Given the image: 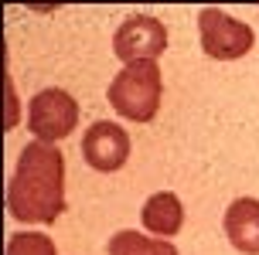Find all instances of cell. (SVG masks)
<instances>
[{
  "instance_id": "6da1fadb",
  "label": "cell",
  "mask_w": 259,
  "mask_h": 255,
  "mask_svg": "<svg viewBox=\"0 0 259 255\" xmlns=\"http://www.w3.org/2000/svg\"><path fill=\"white\" fill-rule=\"evenodd\" d=\"M7 211L24 225H55L65 215V157L52 143H27L11 184H7Z\"/></svg>"
},
{
  "instance_id": "7a4b0ae2",
  "label": "cell",
  "mask_w": 259,
  "mask_h": 255,
  "mask_svg": "<svg viewBox=\"0 0 259 255\" xmlns=\"http://www.w3.org/2000/svg\"><path fill=\"white\" fill-rule=\"evenodd\" d=\"M106 99L113 106V113L133 123H150L160 113V99H164V82H160V65L143 62V65H126L113 85L106 89Z\"/></svg>"
},
{
  "instance_id": "3957f363",
  "label": "cell",
  "mask_w": 259,
  "mask_h": 255,
  "mask_svg": "<svg viewBox=\"0 0 259 255\" xmlns=\"http://www.w3.org/2000/svg\"><path fill=\"white\" fill-rule=\"evenodd\" d=\"M78 126V102L65 89H41L27 102V129L41 143H58Z\"/></svg>"
},
{
  "instance_id": "277c9868",
  "label": "cell",
  "mask_w": 259,
  "mask_h": 255,
  "mask_svg": "<svg viewBox=\"0 0 259 255\" xmlns=\"http://www.w3.org/2000/svg\"><path fill=\"white\" fill-rule=\"evenodd\" d=\"M198 31H201V48L208 58H219V62H235L252 51L256 34L252 27L235 21L232 14L219 11V7H205L198 14Z\"/></svg>"
},
{
  "instance_id": "5b68a950",
  "label": "cell",
  "mask_w": 259,
  "mask_h": 255,
  "mask_svg": "<svg viewBox=\"0 0 259 255\" xmlns=\"http://www.w3.org/2000/svg\"><path fill=\"white\" fill-rule=\"evenodd\" d=\"M167 48V27L150 14H133L119 24L116 38H113V51L119 62L126 65H143L157 62Z\"/></svg>"
},
{
  "instance_id": "8992f818",
  "label": "cell",
  "mask_w": 259,
  "mask_h": 255,
  "mask_svg": "<svg viewBox=\"0 0 259 255\" xmlns=\"http://www.w3.org/2000/svg\"><path fill=\"white\" fill-rule=\"evenodd\" d=\"M82 160L99 174H116L130 160V136L119 123L99 119L82 136Z\"/></svg>"
},
{
  "instance_id": "52a82bcc",
  "label": "cell",
  "mask_w": 259,
  "mask_h": 255,
  "mask_svg": "<svg viewBox=\"0 0 259 255\" xmlns=\"http://www.w3.org/2000/svg\"><path fill=\"white\" fill-rule=\"evenodd\" d=\"M225 235L242 255H259V201L235 197L225 211Z\"/></svg>"
},
{
  "instance_id": "ba28073f",
  "label": "cell",
  "mask_w": 259,
  "mask_h": 255,
  "mask_svg": "<svg viewBox=\"0 0 259 255\" xmlns=\"http://www.w3.org/2000/svg\"><path fill=\"white\" fill-rule=\"evenodd\" d=\"M140 218H143V228L150 231V235H157V238H174L184 225V208L178 201V194L157 191L143 201Z\"/></svg>"
},
{
  "instance_id": "9c48e42d",
  "label": "cell",
  "mask_w": 259,
  "mask_h": 255,
  "mask_svg": "<svg viewBox=\"0 0 259 255\" xmlns=\"http://www.w3.org/2000/svg\"><path fill=\"white\" fill-rule=\"evenodd\" d=\"M106 252L109 255H178V248L167 238H150V235H140L133 228H123L109 238Z\"/></svg>"
},
{
  "instance_id": "30bf717a",
  "label": "cell",
  "mask_w": 259,
  "mask_h": 255,
  "mask_svg": "<svg viewBox=\"0 0 259 255\" xmlns=\"http://www.w3.org/2000/svg\"><path fill=\"white\" fill-rule=\"evenodd\" d=\"M7 255H58V248L45 231H17L7 242Z\"/></svg>"
}]
</instances>
